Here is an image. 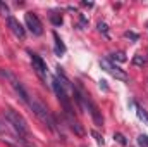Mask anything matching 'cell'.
I'll use <instances>...</instances> for the list:
<instances>
[{
    "mask_svg": "<svg viewBox=\"0 0 148 147\" xmlns=\"http://www.w3.org/2000/svg\"><path fill=\"white\" fill-rule=\"evenodd\" d=\"M100 88H103V90H109V87H107V81H100Z\"/></svg>",
    "mask_w": 148,
    "mask_h": 147,
    "instance_id": "cell-22",
    "label": "cell"
},
{
    "mask_svg": "<svg viewBox=\"0 0 148 147\" xmlns=\"http://www.w3.org/2000/svg\"><path fill=\"white\" fill-rule=\"evenodd\" d=\"M29 57H31V62H33V68H35V71H36L41 78L47 74V62L38 55V54H35V52H29Z\"/></svg>",
    "mask_w": 148,
    "mask_h": 147,
    "instance_id": "cell-8",
    "label": "cell"
},
{
    "mask_svg": "<svg viewBox=\"0 0 148 147\" xmlns=\"http://www.w3.org/2000/svg\"><path fill=\"white\" fill-rule=\"evenodd\" d=\"M52 35H53V42H55V47H53V52H55L57 55H64V54H66V45H64V42L60 40V37H59V35H57L55 31H53Z\"/></svg>",
    "mask_w": 148,
    "mask_h": 147,
    "instance_id": "cell-10",
    "label": "cell"
},
{
    "mask_svg": "<svg viewBox=\"0 0 148 147\" xmlns=\"http://www.w3.org/2000/svg\"><path fill=\"white\" fill-rule=\"evenodd\" d=\"M100 66H102L103 71H107L109 74H112L115 80H121V81H127V80H129L127 74L124 73L119 66H115L110 59H102V61H100Z\"/></svg>",
    "mask_w": 148,
    "mask_h": 147,
    "instance_id": "cell-3",
    "label": "cell"
},
{
    "mask_svg": "<svg viewBox=\"0 0 148 147\" xmlns=\"http://www.w3.org/2000/svg\"><path fill=\"white\" fill-rule=\"evenodd\" d=\"M7 146H9V147H16L14 144H10V142H7Z\"/></svg>",
    "mask_w": 148,
    "mask_h": 147,
    "instance_id": "cell-25",
    "label": "cell"
},
{
    "mask_svg": "<svg viewBox=\"0 0 148 147\" xmlns=\"http://www.w3.org/2000/svg\"><path fill=\"white\" fill-rule=\"evenodd\" d=\"M136 114H138V118H140L143 123H147V125H148V111H145L143 107H140V106H138V107H136Z\"/></svg>",
    "mask_w": 148,
    "mask_h": 147,
    "instance_id": "cell-13",
    "label": "cell"
},
{
    "mask_svg": "<svg viewBox=\"0 0 148 147\" xmlns=\"http://www.w3.org/2000/svg\"><path fill=\"white\" fill-rule=\"evenodd\" d=\"M86 23H88V21H86V17L81 14V16H79V24H77V28H79V30H83V26H84Z\"/></svg>",
    "mask_w": 148,
    "mask_h": 147,
    "instance_id": "cell-21",
    "label": "cell"
},
{
    "mask_svg": "<svg viewBox=\"0 0 148 147\" xmlns=\"http://www.w3.org/2000/svg\"><path fill=\"white\" fill-rule=\"evenodd\" d=\"M84 7H93V2H83Z\"/></svg>",
    "mask_w": 148,
    "mask_h": 147,
    "instance_id": "cell-23",
    "label": "cell"
},
{
    "mask_svg": "<svg viewBox=\"0 0 148 147\" xmlns=\"http://www.w3.org/2000/svg\"><path fill=\"white\" fill-rule=\"evenodd\" d=\"M138 144H140V147H148V135L141 133V135L138 137Z\"/></svg>",
    "mask_w": 148,
    "mask_h": 147,
    "instance_id": "cell-16",
    "label": "cell"
},
{
    "mask_svg": "<svg viewBox=\"0 0 148 147\" xmlns=\"http://www.w3.org/2000/svg\"><path fill=\"white\" fill-rule=\"evenodd\" d=\"M83 101H84V109H88V112L91 114L95 125H97V126H102V125H103V116H102V112L98 109V106H97L86 94H83Z\"/></svg>",
    "mask_w": 148,
    "mask_h": 147,
    "instance_id": "cell-5",
    "label": "cell"
},
{
    "mask_svg": "<svg viewBox=\"0 0 148 147\" xmlns=\"http://www.w3.org/2000/svg\"><path fill=\"white\" fill-rule=\"evenodd\" d=\"M66 119H67V123H69V128L73 130L77 137H83V135H84V128H83V125H81L79 121H76L74 116H66Z\"/></svg>",
    "mask_w": 148,
    "mask_h": 147,
    "instance_id": "cell-9",
    "label": "cell"
},
{
    "mask_svg": "<svg viewBox=\"0 0 148 147\" xmlns=\"http://www.w3.org/2000/svg\"><path fill=\"white\" fill-rule=\"evenodd\" d=\"M124 37L129 38V40H133V42H138V38H140L136 33H134V31H126V33H124Z\"/></svg>",
    "mask_w": 148,
    "mask_h": 147,
    "instance_id": "cell-20",
    "label": "cell"
},
{
    "mask_svg": "<svg viewBox=\"0 0 148 147\" xmlns=\"http://www.w3.org/2000/svg\"><path fill=\"white\" fill-rule=\"evenodd\" d=\"M0 73L3 74V76H7V78L10 80V85H12V88L16 90V94L21 97V101H23V102H26V104H29V101H31V99H29L28 90L23 87V83H21L19 80H16V76H14L12 73H9V71H0Z\"/></svg>",
    "mask_w": 148,
    "mask_h": 147,
    "instance_id": "cell-4",
    "label": "cell"
},
{
    "mask_svg": "<svg viewBox=\"0 0 148 147\" xmlns=\"http://www.w3.org/2000/svg\"><path fill=\"white\" fill-rule=\"evenodd\" d=\"M133 64H136V66H145V64H147V57H143V55H134Z\"/></svg>",
    "mask_w": 148,
    "mask_h": 147,
    "instance_id": "cell-14",
    "label": "cell"
},
{
    "mask_svg": "<svg viewBox=\"0 0 148 147\" xmlns=\"http://www.w3.org/2000/svg\"><path fill=\"white\" fill-rule=\"evenodd\" d=\"M50 21H52L53 26H62V23H64V21H62V16L57 14V12H52V14H50Z\"/></svg>",
    "mask_w": 148,
    "mask_h": 147,
    "instance_id": "cell-11",
    "label": "cell"
},
{
    "mask_svg": "<svg viewBox=\"0 0 148 147\" xmlns=\"http://www.w3.org/2000/svg\"><path fill=\"white\" fill-rule=\"evenodd\" d=\"M24 21H26V28H28L33 35L40 37V35L43 33V24H41V21L38 19L36 14H33V12H26Z\"/></svg>",
    "mask_w": 148,
    "mask_h": 147,
    "instance_id": "cell-6",
    "label": "cell"
},
{
    "mask_svg": "<svg viewBox=\"0 0 148 147\" xmlns=\"http://www.w3.org/2000/svg\"><path fill=\"white\" fill-rule=\"evenodd\" d=\"M114 140H117L121 146H127V140H126V137L122 133H114Z\"/></svg>",
    "mask_w": 148,
    "mask_h": 147,
    "instance_id": "cell-15",
    "label": "cell"
},
{
    "mask_svg": "<svg viewBox=\"0 0 148 147\" xmlns=\"http://www.w3.org/2000/svg\"><path fill=\"white\" fill-rule=\"evenodd\" d=\"M5 132H7V130H5V126H3V125L0 123V133H5Z\"/></svg>",
    "mask_w": 148,
    "mask_h": 147,
    "instance_id": "cell-24",
    "label": "cell"
},
{
    "mask_svg": "<svg viewBox=\"0 0 148 147\" xmlns=\"http://www.w3.org/2000/svg\"><path fill=\"white\" fill-rule=\"evenodd\" d=\"M29 107L33 109V112L36 114L38 118L52 130V132H59L57 130V125H55V119H53V116L50 114V111L47 109V106L45 104H41L38 99H33V101H29Z\"/></svg>",
    "mask_w": 148,
    "mask_h": 147,
    "instance_id": "cell-2",
    "label": "cell"
},
{
    "mask_svg": "<svg viewBox=\"0 0 148 147\" xmlns=\"http://www.w3.org/2000/svg\"><path fill=\"white\" fill-rule=\"evenodd\" d=\"M91 135L95 137V140H97V144H98V146H103V137H102V135H100L98 132H95V130H91Z\"/></svg>",
    "mask_w": 148,
    "mask_h": 147,
    "instance_id": "cell-18",
    "label": "cell"
},
{
    "mask_svg": "<svg viewBox=\"0 0 148 147\" xmlns=\"http://www.w3.org/2000/svg\"><path fill=\"white\" fill-rule=\"evenodd\" d=\"M110 61H117V62H126V54L124 52H112Z\"/></svg>",
    "mask_w": 148,
    "mask_h": 147,
    "instance_id": "cell-12",
    "label": "cell"
},
{
    "mask_svg": "<svg viewBox=\"0 0 148 147\" xmlns=\"http://www.w3.org/2000/svg\"><path fill=\"white\" fill-rule=\"evenodd\" d=\"M3 114H5L7 123H9V125L12 126V130L16 132L17 140H19L21 144H24L26 147H36L35 142H29V140H28V139H29V126H28L26 119H24L17 111L5 109V111H3Z\"/></svg>",
    "mask_w": 148,
    "mask_h": 147,
    "instance_id": "cell-1",
    "label": "cell"
},
{
    "mask_svg": "<svg viewBox=\"0 0 148 147\" xmlns=\"http://www.w3.org/2000/svg\"><path fill=\"white\" fill-rule=\"evenodd\" d=\"M7 26L10 28V31H12L17 38H21V40H24V38H26V30H24V26H23L16 17L9 16V17H7Z\"/></svg>",
    "mask_w": 148,
    "mask_h": 147,
    "instance_id": "cell-7",
    "label": "cell"
},
{
    "mask_svg": "<svg viewBox=\"0 0 148 147\" xmlns=\"http://www.w3.org/2000/svg\"><path fill=\"white\" fill-rule=\"evenodd\" d=\"M98 31H102V33L107 37V35H109V26H107V23L100 21V23H98Z\"/></svg>",
    "mask_w": 148,
    "mask_h": 147,
    "instance_id": "cell-17",
    "label": "cell"
},
{
    "mask_svg": "<svg viewBox=\"0 0 148 147\" xmlns=\"http://www.w3.org/2000/svg\"><path fill=\"white\" fill-rule=\"evenodd\" d=\"M0 12H2L3 16H7V17H9V14H10L9 5H7V3H3V2H0Z\"/></svg>",
    "mask_w": 148,
    "mask_h": 147,
    "instance_id": "cell-19",
    "label": "cell"
}]
</instances>
